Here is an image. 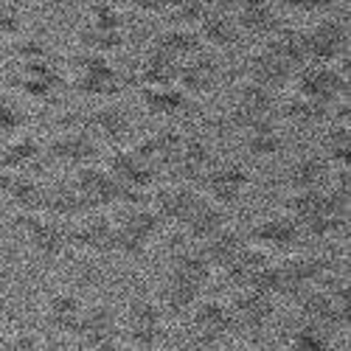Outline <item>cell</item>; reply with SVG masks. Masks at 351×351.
Segmentation results:
<instances>
[{"label": "cell", "instance_id": "6", "mask_svg": "<svg viewBox=\"0 0 351 351\" xmlns=\"http://www.w3.org/2000/svg\"><path fill=\"white\" fill-rule=\"evenodd\" d=\"M17 225L23 230L25 245L40 258H60L71 247V225L48 214H20Z\"/></svg>", "mask_w": 351, "mask_h": 351}, {"label": "cell", "instance_id": "13", "mask_svg": "<svg viewBox=\"0 0 351 351\" xmlns=\"http://www.w3.org/2000/svg\"><path fill=\"white\" fill-rule=\"evenodd\" d=\"M121 337V324H119V315H115L112 306L107 304H93V306H84L79 315V324L73 329V340L84 348V351H93L107 340Z\"/></svg>", "mask_w": 351, "mask_h": 351}, {"label": "cell", "instance_id": "38", "mask_svg": "<svg viewBox=\"0 0 351 351\" xmlns=\"http://www.w3.org/2000/svg\"><path fill=\"white\" fill-rule=\"evenodd\" d=\"M20 214H43V199H45V186L28 174H12L9 189L3 194Z\"/></svg>", "mask_w": 351, "mask_h": 351}, {"label": "cell", "instance_id": "32", "mask_svg": "<svg viewBox=\"0 0 351 351\" xmlns=\"http://www.w3.org/2000/svg\"><path fill=\"white\" fill-rule=\"evenodd\" d=\"M169 276L180 278V281H189L199 289H206L214 278V267L208 265V258L202 256L199 247H183L171 256L169 261Z\"/></svg>", "mask_w": 351, "mask_h": 351}, {"label": "cell", "instance_id": "29", "mask_svg": "<svg viewBox=\"0 0 351 351\" xmlns=\"http://www.w3.org/2000/svg\"><path fill=\"white\" fill-rule=\"evenodd\" d=\"M265 48L281 60L289 71H301L306 65V43H304V28L292 25H278L276 32L267 37Z\"/></svg>", "mask_w": 351, "mask_h": 351}, {"label": "cell", "instance_id": "42", "mask_svg": "<svg viewBox=\"0 0 351 351\" xmlns=\"http://www.w3.org/2000/svg\"><path fill=\"white\" fill-rule=\"evenodd\" d=\"M79 45L82 51H90V53H112L124 48V34L121 32H112V28H96L90 23H84V28L79 32Z\"/></svg>", "mask_w": 351, "mask_h": 351}, {"label": "cell", "instance_id": "35", "mask_svg": "<svg viewBox=\"0 0 351 351\" xmlns=\"http://www.w3.org/2000/svg\"><path fill=\"white\" fill-rule=\"evenodd\" d=\"M178 68L171 60H166L163 53L158 51H146V56L141 60L138 71H135V84L141 90H152V87H169V84H178Z\"/></svg>", "mask_w": 351, "mask_h": 351}, {"label": "cell", "instance_id": "30", "mask_svg": "<svg viewBox=\"0 0 351 351\" xmlns=\"http://www.w3.org/2000/svg\"><path fill=\"white\" fill-rule=\"evenodd\" d=\"M199 250H202V256L208 258V265L214 267V270H225L233 258H237L245 247H247V237L242 230H237V228H222V230H217L211 239H206L202 245H197Z\"/></svg>", "mask_w": 351, "mask_h": 351}, {"label": "cell", "instance_id": "11", "mask_svg": "<svg viewBox=\"0 0 351 351\" xmlns=\"http://www.w3.org/2000/svg\"><path fill=\"white\" fill-rule=\"evenodd\" d=\"M189 317H191V335L197 346L211 348L228 335H233V315H230V304L225 301H217V298L199 301Z\"/></svg>", "mask_w": 351, "mask_h": 351}, {"label": "cell", "instance_id": "49", "mask_svg": "<svg viewBox=\"0 0 351 351\" xmlns=\"http://www.w3.org/2000/svg\"><path fill=\"white\" fill-rule=\"evenodd\" d=\"M284 9L298 14V17H324L326 9L332 6V0H281Z\"/></svg>", "mask_w": 351, "mask_h": 351}, {"label": "cell", "instance_id": "31", "mask_svg": "<svg viewBox=\"0 0 351 351\" xmlns=\"http://www.w3.org/2000/svg\"><path fill=\"white\" fill-rule=\"evenodd\" d=\"M82 301L76 298V292L71 289H60L53 292L45 304V324L56 332V335H65L73 337V329L79 324V315H82Z\"/></svg>", "mask_w": 351, "mask_h": 351}, {"label": "cell", "instance_id": "51", "mask_svg": "<svg viewBox=\"0 0 351 351\" xmlns=\"http://www.w3.org/2000/svg\"><path fill=\"white\" fill-rule=\"evenodd\" d=\"M135 3V9L141 12V14H149V17H163V12H166V3L169 0H132Z\"/></svg>", "mask_w": 351, "mask_h": 351}, {"label": "cell", "instance_id": "54", "mask_svg": "<svg viewBox=\"0 0 351 351\" xmlns=\"http://www.w3.org/2000/svg\"><path fill=\"white\" fill-rule=\"evenodd\" d=\"M261 351H278V348H273V346H267V348H261Z\"/></svg>", "mask_w": 351, "mask_h": 351}, {"label": "cell", "instance_id": "27", "mask_svg": "<svg viewBox=\"0 0 351 351\" xmlns=\"http://www.w3.org/2000/svg\"><path fill=\"white\" fill-rule=\"evenodd\" d=\"M194 32H197L202 48H211V51H230L242 40V32L237 28V23H233V17L228 12H211L208 9L206 17L197 23Z\"/></svg>", "mask_w": 351, "mask_h": 351}, {"label": "cell", "instance_id": "40", "mask_svg": "<svg viewBox=\"0 0 351 351\" xmlns=\"http://www.w3.org/2000/svg\"><path fill=\"white\" fill-rule=\"evenodd\" d=\"M119 225L124 228V230H130V233H135V237L141 239V242H146V245H152V242H158L160 239V233L166 230V225H163V219L158 217V211L152 208V206H130L127 211H124V217L119 219Z\"/></svg>", "mask_w": 351, "mask_h": 351}, {"label": "cell", "instance_id": "52", "mask_svg": "<svg viewBox=\"0 0 351 351\" xmlns=\"http://www.w3.org/2000/svg\"><path fill=\"white\" fill-rule=\"evenodd\" d=\"M93 351H132L121 337H115V340H107V343H101L99 348H93Z\"/></svg>", "mask_w": 351, "mask_h": 351}, {"label": "cell", "instance_id": "15", "mask_svg": "<svg viewBox=\"0 0 351 351\" xmlns=\"http://www.w3.org/2000/svg\"><path fill=\"white\" fill-rule=\"evenodd\" d=\"M304 239V233L298 228V222L281 214V217H267V219H258L253 222L250 233H247V242L267 250V253H278V250H292L298 247Z\"/></svg>", "mask_w": 351, "mask_h": 351}, {"label": "cell", "instance_id": "45", "mask_svg": "<svg viewBox=\"0 0 351 351\" xmlns=\"http://www.w3.org/2000/svg\"><path fill=\"white\" fill-rule=\"evenodd\" d=\"M292 351H332V337L326 329L312 326V324H301L289 337Z\"/></svg>", "mask_w": 351, "mask_h": 351}, {"label": "cell", "instance_id": "12", "mask_svg": "<svg viewBox=\"0 0 351 351\" xmlns=\"http://www.w3.org/2000/svg\"><path fill=\"white\" fill-rule=\"evenodd\" d=\"M230 315H233V329L261 335L276 320V298L261 295L256 289H239L237 298L230 301Z\"/></svg>", "mask_w": 351, "mask_h": 351}, {"label": "cell", "instance_id": "1", "mask_svg": "<svg viewBox=\"0 0 351 351\" xmlns=\"http://www.w3.org/2000/svg\"><path fill=\"white\" fill-rule=\"evenodd\" d=\"M298 309L304 315V324L320 326L329 335L348 326V284L337 287H312L298 298Z\"/></svg>", "mask_w": 351, "mask_h": 351}, {"label": "cell", "instance_id": "2", "mask_svg": "<svg viewBox=\"0 0 351 351\" xmlns=\"http://www.w3.org/2000/svg\"><path fill=\"white\" fill-rule=\"evenodd\" d=\"M124 343L132 351H155L166 340V312L155 298H135L124 312Z\"/></svg>", "mask_w": 351, "mask_h": 351}, {"label": "cell", "instance_id": "39", "mask_svg": "<svg viewBox=\"0 0 351 351\" xmlns=\"http://www.w3.org/2000/svg\"><path fill=\"white\" fill-rule=\"evenodd\" d=\"M43 155V143L34 138V135H14V138H6L3 149H0V166L6 171H23L32 163H37Z\"/></svg>", "mask_w": 351, "mask_h": 351}, {"label": "cell", "instance_id": "36", "mask_svg": "<svg viewBox=\"0 0 351 351\" xmlns=\"http://www.w3.org/2000/svg\"><path fill=\"white\" fill-rule=\"evenodd\" d=\"M189 96L180 90L178 84L169 87H152V90H141V107L155 115V119H174V115L186 112L189 107Z\"/></svg>", "mask_w": 351, "mask_h": 351}, {"label": "cell", "instance_id": "25", "mask_svg": "<svg viewBox=\"0 0 351 351\" xmlns=\"http://www.w3.org/2000/svg\"><path fill=\"white\" fill-rule=\"evenodd\" d=\"M149 48L158 51V53H163L166 60H171L174 65H180V62L191 60L194 53L202 51V43H199V37H197L194 28L166 25V28H160V32L155 34V40H152Z\"/></svg>", "mask_w": 351, "mask_h": 351}, {"label": "cell", "instance_id": "9", "mask_svg": "<svg viewBox=\"0 0 351 351\" xmlns=\"http://www.w3.org/2000/svg\"><path fill=\"white\" fill-rule=\"evenodd\" d=\"M76 194L82 197L84 208L87 211H101V208H110V206H119L121 202V189L110 178V171L104 166H82L73 171L71 178Z\"/></svg>", "mask_w": 351, "mask_h": 351}, {"label": "cell", "instance_id": "44", "mask_svg": "<svg viewBox=\"0 0 351 351\" xmlns=\"http://www.w3.org/2000/svg\"><path fill=\"white\" fill-rule=\"evenodd\" d=\"M324 155L332 166H348V158H351V130L348 124H335L326 138H324Z\"/></svg>", "mask_w": 351, "mask_h": 351}, {"label": "cell", "instance_id": "7", "mask_svg": "<svg viewBox=\"0 0 351 351\" xmlns=\"http://www.w3.org/2000/svg\"><path fill=\"white\" fill-rule=\"evenodd\" d=\"M292 84H295V93L332 107L348 96V76L335 65H304L295 71Z\"/></svg>", "mask_w": 351, "mask_h": 351}, {"label": "cell", "instance_id": "14", "mask_svg": "<svg viewBox=\"0 0 351 351\" xmlns=\"http://www.w3.org/2000/svg\"><path fill=\"white\" fill-rule=\"evenodd\" d=\"M214 163H217V158H214L211 143H206L202 138H183V146H180V152L174 155L169 174L174 178V183L199 186Z\"/></svg>", "mask_w": 351, "mask_h": 351}, {"label": "cell", "instance_id": "17", "mask_svg": "<svg viewBox=\"0 0 351 351\" xmlns=\"http://www.w3.org/2000/svg\"><path fill=\"white\" fill-rule=\"evenodd\" d=\"M101 143L87 132V130H68L60 132L51 143H48V155L51 160L71 166V169H82V166H90L99 158Z\"/></svg>", "mask_w": 351, "mask_h": 351}, {"label": "cell", "instance_id": "22", "mask_svg": "<svg viewBox=\"0 0 351 351\" xmlns=\"http://www.w3.org/2000/svg\"><path fill=\"white\" fill-rule=\"evenodd\" d=\"M199 191L194 186H186V183H171L166 189H160L155 194V211L158 217L163 219V225H171V228H183V222L189 219L191 208L199 202Z\"/></svg>", "mask_w": 351, "mask_h": 351}, {"label": "cell", "instance_id": "19", "mask_svg": "<svg viewBox=\"0 0 351 351\" xmlns=\"http://www.w3.org/2000/svg\"><path fill=\"white\" fill-rule=\"evenodd\" d=\"M245 79L258 84V87H267V90H273V93H281V90H287V87H292L295 71H289L281 60H276V56L265 45H261V48L247 53V60H245Z\"/></svg>", "mask_w": 351, "mask_h": 351}, {"label": "cell", "instance_id": "10", "mask_svg": "<svg viewBox=\"0 0 351 351\" xmlns=\"http://www.w3.org/2000/svg\"><path fill=\"white\" fill-rule=\"evenodd\" d=\"M199 186H202V197H208L222 208H230L245 197L250 186V171L242 163H214Z\"/></svg>", "mask_w": 351, "mask_h": 351}, {"label": "cell", "instance_id": "5", "mask_svg": "<svg viewBox=\"0 0 351 351\" xmlns=\"http://www.w3.org/2000/svg\"><path fill=\"white\" fill-rule=\"evenodd\" d=\"M306 65H337L348 53V25L337 17H317L304 28Z\"/></svg>", "mask_w": 351, "mask_h": 351}, {"label": "cell", "instance_id": "50", "mask_svg": "<svg viewBox=\"0 0 351 351\" xmlns=\"http://www.w3.org/2000/svg\"><path fill=\"white\" fill-rule=\"evenodd\" d=\"M0 351H43V346L34 335L20 332V335H12V337H6L3 343H0Z\"/></svg>", "mask_w": 351, "mask_h": 351}, {"label": "cell", "instance_id": "34", "mask_svg": "<svg viewBox=\"0 0 351 351\" xmlns=\"http://www.w3.org/2000/svg\"><path fill=\"white\" fill-rule=\"evenodd\" d=\"M199 301H202V289L194 287V284H189V281L174 278V276H169V278L163 281L160 298H158V304H160L163 312L178 315V317L191 315V309H194Z\"/></svg>", "mask_w": 351, "mask_h": 351}, {"label": "cell", "instance_id": "41", "mask_svg": "<svg viewBox=\"0 0 351 351\" xmlns=\"http://www.w3.org/2000/svg\"><path fill=\"white\" fill-rule=\"evenodd\" d=\"M242 149L253 160H273V158H278L281 149H284V138L278 132V124L242 132Z\"/></svg>", "mask_w": 351, "mask_h": 351}, {"label": "cell", "instance_id": "23", "mask_svg": "<svg viewBox=\"0 0 351 351\" xmlns=\"http://www.w3.org/2000/svg\"><path fill=\"white\" fill-rule=\"evenodd\" d=\"M332 163L324 155H298L287 166V183L292 191H315V189H326L329 178H332Z\"/></svg>", "mask_w": 351, "mask_h": 351}, {"label": "cell", "instance_id": "8", "mask_svg": "<svg viewBox=\"0 0 351 351\" xmlns=\"http://www.w3.org/2000/svg\"><path fill=\"white\" fill-rule=\"evenodd\" d=\"M278 273H281V295L298 301L304 292L326 281L329 261L320 256H289L278 261Z\"/></svg>", "mask_w": 351, "mask_h": 351}, {"label": "cell", "instance_id": "20", "mask_svg": "<svg viewBox=\"0 0 351 351\" xmlns=\"http://www.w3.org/2000/svg\"><path fill=\"white\" fill-rule=\"evenodd\" d=\"M217 84H219V62L214 60V56L199 51V53L191 56V60L180 62V68H178V87L189 99L214 93Z\"/></svg>", "mask_w": 351, "mask_h": 351}, {"label": "cell", "instance_id": "26", "mask_svg": "<svg viewBox=\"0 0 351 351\" xmlns=\"http://www.w3.org/2000/svg\"><path fill=\"white\" fill-rule=\"evenodd\" d=\"M228 225V208L217 206V202H211L208 197H199V202L191 208L189 219L183 222V233L194 242V245H202L206 239H211L217 230H222Z\"/></svg>", "mask_w": 351, "mask_h": 351}, {"label": "cell", "instance_id": "43", "mask_svg": "<svg viewBox=\"0 0 351 351\" xmlns=\"http://www.w3.org/2000/svg\"><path fill=\"white\" fill-rule=\"evenodd\" d=\"M208 6L206 0H169L163 17L169 25H183V28H197V23L206 17Z\"/></svg>", "mask_w": 351, "mask_h": 351}, {"label": "cell", "instance_id": "28", "mask_svg": "<svg viewBox=\"0 0 351 351\" xmlns=\"http://www.w3.org/2000/svg\"><path fill=\"white\" fill-rule=\"evenodd\" d=\"M43 214L60 219V222H76L79 217L90 214L84 208L82 197L76 194L73 183L71 180H62V183H53V186H45V199H43Z\"/></svg>", "mask_w": 351, "mask_h": 351}, {"label": "cell", "instance_id": "33", "mask_svg": "<svg viewBox=\"0 0 351 351\" xmlns=\"http://www.w3.org/2000/svg\"><path fill=\"white\" fill-rule=\"evenodd\" d=\"M278 110L292 127L312 130V127H320L324 121H329V115H332L335 107L324 104V101H315V99H306L301 93H292L284 104H278Z\"/></svg>", "mask_w": 351, "mask_h": 351}, {"label": "cell", "instance_id": "53", "mask_svg": "<svg viewBox=\"0 0 351 351\" xmlns=\"http://www.w3.org/2000/svg\"><path fill=\"white\" fill-rule=\"evenodd\" d=\"M183 351H211V348H206V346H194V348H183Z\"/></svg>", "mask_w": 351, "mask_h": 351}, {"label": "cell", "instance_id": "4", "mask_svg": "<svg viewBox=\"0 0 351 351\" xmlns=\"http://www.w3.org/2000/svg\"><path fill=\"white\" fill-rule=\"evenodd\" d=\"M71 62L76 68V79H73L76 93L90 96V99H112L124 90V76L110 65L107 56L79 51Z\"/></svg>", "mask_w": 351, "mask_h": 351}, {"label": "cell", "instance_id": "16", "mask_svg": "<svg viewBox=\"0 0 351 351\" xmlns=\"http://www.w3.org/2000/svg\"><path fill=\"white\" fill-rule=\"evenodd\" d=\"M112 239H115V222L101 217L99 211H90L71 222V247L93 253V256H107L112 253Z\"/></svg>", "mask_w": 351, "mask_h": 351}, {"label": "cell", "instance_id": "55", "mask_svg": "<svg viewBox=\"0 0 351 351\" xmlns=\"http://www.w3.org/2000/svg\"><path fill=\"white\" fill-rule=\"evenodd\" d=\"M3 171H6V169H3V166H0V174H3Z\"/></svg>", "mask_w": 351, "mask_h": 351}, {"label": "cell", "instance_id": "21", "mask_svg": "<svg viewBox=\"0 0 351 351\" xmlns=\"http://www.w3.org/2000/svg\"><path fill=\"white\" fill-rule=\"evenodd\" d=\"M233 23L242 32V37H270L278 23V12L273 6V0H239L230 12Z\"/></svg>", "mask_w": 351, "mask_h": 351}, {"label": "cell", "instance_id": "3", "mask_svg": "<svg viewBox=\"0 0 351 351\" xmlns=\"http://www.w3.org/2000/svg\"><path fill=\"white\" fill-rule=\"evenodd\" d=\"M230 124L239 132L278 124V93L258 87L253 82H245L237 90V96H233Z\"/></svg>", "mask_w": 351, "mask_h": 351}, {"label": "cell", "instance_id": "37", "mask_svg": "<svg viewBox=\"0 0 351 351\" xmlns=\"http://www.w3.org/2000/svg\"><path fill=\"white\" fill-rule=\"evenodd\" d=\"M267 261H270V253L267 250H261V247H256V245L247 242V247L222 270L225 273V281L230 287H237V289H247L253 284V278L258 276V270L265 267Z\"/></svg>", "mask_w": 351, "mask_h": 351}, {"label": "cell", "instance_id": "46", "mask_svg": "<svg viewBox=\"0 0 351 351\" xmlns=\"http://www.w3.org/2000/svg\"><path fill=\"white\" fill-rule=\"evenodd\" d=\"M87 23L96 25V28H112V32H121L124 25V12L119 3H112V0H96L87 12Z\"/></svg>", "mask_w": 351, "mask_h": 351}, {"label": "cell", "instance_id": "24", "mask_svg": "<svg viewBox=\"0 0 351 351\" xmlns=\"http://www.w3.org/2000/svg\"><path fill=\"white\" fill-rule=\"evenodd\" d=\"M180 146H183V135L178 130H158L152 135H146L143 141H138L132 149L143 163H149L160 174L171 166L174 155L180 152Z\"/></svg>", "mask_w": 351, "mask_h": 351}, {"label": "cell", "instance_id": "48", "mask_svg": "<svg viewBox=\"0 0 351 351\" xmlns=\"http://www.w3.org/2000/svg\"><path fill=\"white\" fill-rule=\"evenodd\" d=\"M14 60L20 65H34V62H51V51L43 40H23L14 45Z\"/></svg>", "mask_w": 351, "mask_h": 351}, {"label": "cell", "instance_id": "18", "mask_svg": "<svg viewBox=\"0 0 351 351\" xmlns=\"http://www.w3.org/2000/svg\"><path fill=\"white\" fill-rule=\"evenodd\" d=\"M87 132L99 143H110L119 149V146H127L132 138V115L119 104H104L87 115Z\"/></svg>", "mask_w": 351, "mask_h": 351}, {"label": "cell", "instance_id": "47", "mask_svg": "<svg viewBox=\"0 0 351 351\" xmlns=\"http://www.w3.org/2000/svg\"><path fill=\"white\" fill-rule=\"evenodd\" d=\"M25 130V112L9 101V99H0V138H14Z\"/></svg>", "mask_w": 351, "mask_h": 351}]
</instances>
